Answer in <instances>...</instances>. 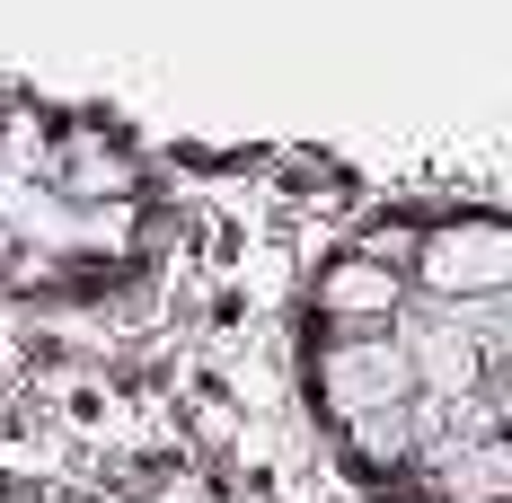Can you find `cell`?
Here are the masks:
<instances>
[{"instance_id": "cell-1", "label": "cell", "mask_w": 512, "mask_h": 503, "mask_svg": "<svg viewBox=\"0 0 512 503\" xmlns=\"http://www.w3.org/2000/svg\"><path fill=\"white\" fill-rule=\"evenodd\" d=\"M415 301H495V292H512V221H495V212H468V221H433L424 230V248H415Z\"/></svg>"}, {"instance_id": "cell-2", "label": "cell", "mask_w": 512, "mask_h": 503, "mask_svg": "<svg viewBox=\"0 0 512 503\" xmlns=\"http://www.w3.org/2000/svg\"><path fill=\"white\" fill-rule=\"evenodd\" d=\"M309 380H318V398H327L336 424L415 398V371H407V353H398V336H327L318 362H309Z\"/></svg>"}, {"instance_id": "cell-3", "label": "cell", "mask_w": 512, "mask_h": 503, "mask_svg": "<svg viewBox=\"0 0 512 503\" xmlns=\"http://www.w3.org/2000/svg\"><path fill=\"white\" fill-rule=\"evenodd\" d=\"M389 336H398V353H407V371H415V398L460 406V398H477V389H486V353L468 345L460 309H442V301H407V318H398Z\"/></svg>"}, {"instance_id": "cell-4", "label": "cell", "mask_w": 512, "mask_h": 503, "mask_svg": "<svg viewBox=\"0 0 512 503\" xmlns=\"http://www.w3.org/2000/svg\"><path fill=\"white\" fill-rule=\"evenodd\" d=\"M318 318L336 327V336H389L398 318H407V274H389L380 256H362V248H345V256H327L318 265Z\"/></svg>"}, {"instance_id": "cell-5", "label": "cell", "mask_w": 512, "mask_h": 503, "mask_svg": "<svg viewBox=\"0 0 512 503\" xmlns=\"http://www.w3.org/2000/svg\"><path fill=\"white\" fill-rule=\"evenodd\" d=\"M62 203H115L133 195L142 177H133V159H124V142L115 133H98V124H71V133H53V177H45Z\"/></svg>"}, {"instance_id": "cell-6", "label": "cell", "mask_w": 512, "mask_h": 503, "mask_svg": "<svg viewBox=\"0 0 512 503\" xmlns=\"http://www.w3.org/2000/svg\"><path fill=\"white\" fill-rule=\"evenodd\" d=\"M415 477L442 503H512V433H495V442H433V451H415Z\"/></svg>"}, {"instance_id": "cell-7", "label": "cell", "mask_w": 512, "mask_h": 503, "mask_svg": "<svg viewBox=\"0 0 512 503\" xmlns=\"http://www.w3.org/2000/svg\"><path fill=\"white\" fill-rule=\"evenodd\" d=\"M345 451H354L362 468H415V398L380 406V415H354V424H345Z\"/></svg>"}, {"instance_id": "cell-8", "label": "cell", "mask_w": 512, "mask_h": 503, "mask_svg": "<svg viewBox=\"0 0 512 503\" xmlns=\"http://www.w3.org/2000/svg\"><path fill=\"white\" fill-rule=\"evenodd\" d=\"M460 327H468V345L486 353V380H512V292L460 301Z\"/></svg>"}]
</instances>
